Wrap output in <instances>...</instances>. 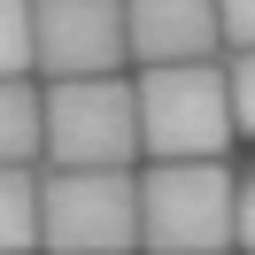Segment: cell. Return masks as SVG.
<instances>
[{
	"label": "cell",
	"instance_id": "3957f363",
	"mask_svg": "<svg viewBox=\"0 0 255 255\" xmlns=\"http://www.w3.org/2000/svg\"><path fill=\"white\" fill-rule=\"evenodd\" d=\"M139 248L147 255H224L232 248V170H224V155L139 170Z\"/></svg>",
	"mask_w": 255,
	"mask_h": 255
},
{
	"label": "cell",
	"instance_id": "5b68a950",
	"mask_svg": "<svg viewBox=\"0 0 255 255\" xmlns=\"http://www.w3.org/2000/svg\"><path fill=\"white\" fill-rule=\"evenodd\" d=\"M124 0H31V70L47 78H109L124 70Z\"/></svg>",
	"mask_w": 255,
	"mask_h": 255
},
{
	"label": "cell",
	"instance_id": "277c9868",
	"mask_svg": "<svg viewBox=\"0 0 255 255\" xmlns=\"http://www.w3.org/2000/svg\"><path fill=\"white\" fill-rule=\"evenodd\" d=\"M47 255H131L139 248V170H47L39 178Z\"/></svg>",
	"mask_w": 255,
	"mask_h": 255
},
{
	"label": "cell",
	"instance_id": "30bf717a",
	"mask_svg": "<svg viewBox=\"0 0 255 255\" xmlns=\"http://www.w3.org/2000/svg\"><path fill=\"white\" fill-rule=\"evenodd\" d=\"M224 93H232V131L255 139V47H240L232 62H224Z\"/></svg>",
	"mask_w": 255,
	"mask_h": 255
},
{
	"label": "cell",
	"instance_id": "6da1fadb",
	"mask_svg": "<svg viewBox=\"0 0 255 255\" xmlns=\"http://www.w3.org/2000/svg\"><path fill=\"white\" fill-rule=\"evenodd\" d=\"M139 101V155L147 162H209L232 147V93L224 62H162L131 78Z\"/></svg>",
	"mask_w": 255,
	"mask_h": 255
},
{
	"label": "cell",
	"instance_id": "ba28073f",
	"mask_svg": "<svg viewBox=\"0 0 255 255\" xmlns=\"http://www.w3.org/2000/svg\"><path fill=\"white\" fill-rule=\"evenodd\" d=\"M39 131H47L39 85L31 78H0V162H39Z\"/></svg>",
	"mask_w": 255,
	"mask_h": 255
},
{
	"label": "cell",
	"instance_id": "52a82bcc",
	"mask_svg": "<svg viewBox=\"0 0 255 255\" xmlns=\"http://www.w3.org/2000/svg\"><path fill=\"white\" fill-rule=\"evenodd\" d=\"M39 248V170L31 162H0V255Z\"/></svg>",
	"mask_w": 255,
	"mask_h": 255
},
{
	"label": "cell",
	"instance_id": "8fae6325",
	"mask_svg": "<svg viewBox=\"0 0 255 255\" xmlns=\"http://www.w3.org/2000/svg\"><path fill=\"white\" fill-rule=\"evenodd\" d=\"M217 31H224V47H255V0H217Z\"/></svg>",
	"mask_w": 255,
	"mask_h": 255
},
{
	"label": "cell",
	"instance_id": "9c48e42d",
	"mask_svg": "<svg viewBox=\"0 0 255 255\" xmlns=\"http://www.w3.org/2000/svg\"><path fill=\"white\" fill-rule=\"evenodd\" d=\"M0 78H31V0H0Z\"/></svg>",
	"mask_w": 255,
	"mask_h": 255
},
{
	"label": "cell",
	"instance_id": "7a4b0ae2",
	"mask_svg": "<svg viewBox=\"0 0 255 255\" xmlns=\"http://www.w3.org/2000/svg\"><path fill=\"white\" fill-rule=\"evenodd\" d=\"M39 109H47V131H39L47 170H131L139 101H131L124 70H109V78H47Z\"/></svg>",
	"mask_w": 255,
	"mask_h": 255
},
{
	"label": "cell",
	"instance_id": "8992f818",
	"mask_svg": "<svg viewBox=\"0 0 255 255\" xmlns=\"http://www.w3.org/2000/svg\"><path fill=\"white\" fill-rule=\"evenodd\" d=\"M124 47L139 70L162 62H217L224 31H217V0H124Z\"/></svg>",
	"mask_w": 255,
	"mask_h": 255
},
{
	"label": "cell",
	"instance_id": "7c38bea8",
	"mask_svg": "<svg viewBox=\"0 0 255 255\" xmlns=\"http://www.w3.org/2000/svg\"><path fill=\"white\" fill-rule=\"evenodd\" d=\"M232 240L255 255V170H248V178H232Z\"/></svg>",
	"mask_w": 255,
	"mask_h": 255
}]
</instances>
